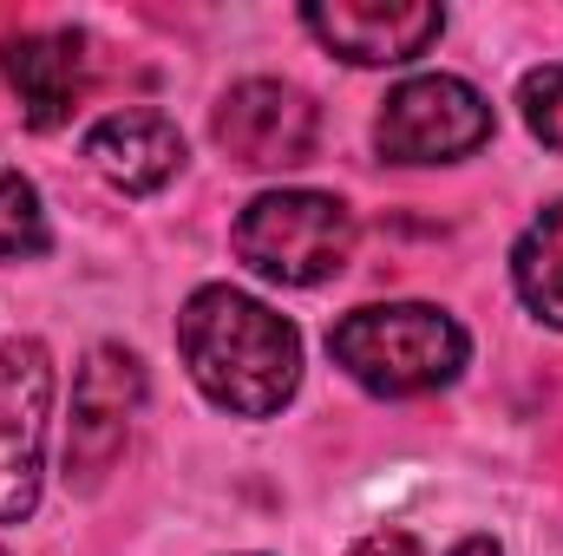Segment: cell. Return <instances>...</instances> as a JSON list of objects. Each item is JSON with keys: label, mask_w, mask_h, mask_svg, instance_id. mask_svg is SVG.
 <instances>
[{"label": "cell", "mask_w": 563, "mask_h": 556, "mask_svg": "<svg viewBox=\"0 0 563 556\" xmlns=\"http://www.w3.org/2000/svg\"><path fill=\"white\" fill-rule=\"evenodd\" d=\"M177 354L210 407L236 419H269L301 387V334L269 301L210 281L177 314Z\"/></svg>", "instance_id": "cell-1"}, {"label": "cell", "mask_w": 563, "mask_h": 556, "mask_svg": "<svg viewBox=\"0 0 563 556\" xmlns=\"http://www.w3.org/2000/svg\"><path fill=\"white\" fill-rule=\"evenodd\" d=\"M328 354L354 387L380 400H413L459 380V367L472 360V341L432 301H380V308L341 314L328 327Z\"/></svg>", "instance_id": "cell-2"}, {"label": "cell", "mask_w": 563, "mask_h": 556, "mask_svg": "<svg viewBox=\"0 0 563 556\" xmlns=\"http://www.w3.org/2000/svg\"><path fill=\"white\" fill-rule=\"evenodd\" d=\"M236 256L282 288L334 281L354 256V210L328 190H263L236 216Z\"/></svg>", "instance_id": "cell-3"}, {"label": "cell", "mask_w": 563, "mask_h": 556, "mask_svg": "<svg viewBox=\"0 0 563 556\" xmlns=\"http://www.w3.org/2000/svg\"><path fill=\"white\" fill-rule=\"evenodd\" d=\"M485 138H492V99L452 73H420L394 86L374 125L387 164H452V157H472Z\"/></svg>", "instance_id": "cell-4"}, {"label": "cell", "mask_w": 563, "mask_h": 556, "mask_svg": "<svg viewBox=\"0 0 563 556\" xmlns=\"http://www.w3.org/2000/svg\"><path fill=\"white\" fill-rule=\"evenodd\" d=\"M46 413H53V354L33 334L0 341V524L33 518L46 478Z\"/></svg>", "instance_id": "cell-5"}, {"label": "cell", "mask_w": 563, "mask_h": 556, "mask_svg": "<svg viewBox=\"0 0 563 556\" xmlns=\"http://www.w3.org/2000/svg\"><path fill=\"white\" fill-rule=\"evenodd\" d=\"M144 407V367L139 354L125 347H92L79 380H73V419H66V478L79 485H99L119 452H125V432Z\"/></svg>", "instance_id": "cell-6"}, {"label": "cell", "mask_w": 563, "mask_h": 556, "mask_svg": "<svg viewBox=\"0 0 563 556\" xmlns=\"http://www.w3.org/2000/svg\"><path fill=\"white\" fill-rule=\"evenodd\" d=\"M210 132H217V144L236 164H250V170H295V164L314 157L321 119H314L308 92H295L282 79H243V86H230L217 99Z\"/></svg>", "instance_id": "cell-7"}, {"label": "cell", "mask_w": 563, "mask_h": 556, "mask_svg": "<svg viewBox=\"0 0 563 556\" xmlns=\"http://www.w3.org/2000/svg\"><path fill=\"white\" fill-rule=\"evenodd\" d=\"M301 26L347 66H407L445 33V7H432V0H334V7H301Z\"/></svg>", "instance_id": "cell-8"}, {"label": "cell", "mask_w": 563, "mask_h": 556, "mask_svg": "<svg viewBox=\"0 0 563 556\" xmlns=\"http://www.w3.org/2000/svg\"><path fill=\"white\" fill-rule=\"evenodd\" d=\"M0 73L20 92V112L33 132H53L73 119L86 86V40L79 33H13L0 40Z\"/></svg>", "instance_id": "cell-9"}, {"label": "cell", "mask_w": 563, "mask_h": 556, "mask_svg": "<svg viewBox=\"0 0 563 556\" xmlns=\"http://www.w3.org/2000/svg\"><path fill=\"white\" fill-rule=\"evenodd\" d=\"M86 164L125 190V197H151L184 170V132L164 112H112L86 132Z\"/></svg>", "instance_id": "cell-10"}, {"label": "cell", "mask_w": 563, "mask_h": 556, "mask_svg": "<svg viewBox=\"0 0 563 556\" xmlns=\"http://www.w3.org/2000/svg\"><path fill=\"white\" fill-rule=\"evenodd\" d=\"M511 281H518V301L544 321V327H563V203H544L518 249H511Z\"/></svg>", "instance_id": "cell-11"}, {"label": "cell", "mask_w": 563, "mask_h": 556, "mask_svg": "<svg viewBox=\"0 0 563 556\" xmlns=\"http://www.w3.org/2000/svg\"><path fill=\"white\" fill-rule=\"evenodd\" d=\"M53 236H46V210H40V190L20 177V170H0V263H26L40 256Z\"/></svg>", "instance_id": "cell-12"}, {"label": "cell", "mask_w": 563, "mask_h": 556, "mask_svg": "<svg viewBox=\"0 0 563 556\" xmlns=\"http://www.w3.org/2000/svg\"><path fill=\"white\" fill-rule=\"evenodd\" d=\"M518 105H525V125H531V138L563 157V59L538 66V73H525V86H518Z\"/></svg>", "instance_id": "cell-13"}, {"label": "cell", "mask_w": 563, "mask_h": 556, "mask_svg": "<svg viewBox=\"0 0 563 556\" xmlns=\"http://www.w3.org/2000/svg\"><path fill=\"white\" fill-rule=\"evenodd\" d=\"M347 556H426V551H420L413 531H374V537H361Z\"/></svg>", "instance_id": "cell-14"}, {"label": "cell", "mask_w": 563, "mask_h": 556, "mask_svg": "<svg viewBox=\"0 0 563 556\" xmlns=\"http://www.w3.org/2000/svg\"><path fill=\"white\" fill-rule=\"evenodd\" d=\"M445 556H505V551H498L492 537H465V544H452Z\"/></svg>", "instance_id": "cell-15"}, {"label": "cell", "mask_w": 563, "mask_h": 556, "mask_svg": "<svg viewBox=\"0 0 563 556\" xmlns=\"http://www.w3.org/2000/svg\"><path fill=\"white\" fill-rule=\"evenodd\" d=\"M0 556H7V551H0Z\"/></svg>", "instance_id": "cell-16"}]
</instances>
